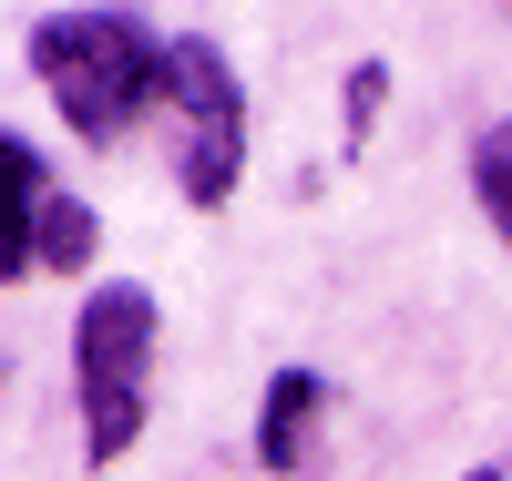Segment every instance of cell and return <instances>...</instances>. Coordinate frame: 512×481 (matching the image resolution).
Instances as JSON below:
<instances>
[{
    "mask_svg": "<svg viewBox=\"0 0 512 481\" xmlns=\"http://www.w3.org/2000/svg\"><path fill=\"white\" fill-rule=\"evenodd\" d=\"M246 174V93L205 31L175 41V185L185 205H226Z\"/></svg>",
    "mask_w": 512,
    "mask_h": 481,
    "instance_id": "3957f363",
    "label": "cell"
},
{
    "mask_svg": "<svg viewBox=\"0 0 512 481\" xmlns=\"http://www.w3.org/2000/svg\"><path fill=\"white\" fill-rule=\"evenodd\" d=\"M318 410H328V379L318 369H277L267 379V410H256V461H267V471H308Z\"/></svg>",
    "mask_w": 512,
    "mask_h": 481,
    "instance_id": "5b68a950",
    "label": "cell"
},
{
    "mask_svg": "<svg viewBox=\"0 0 512 481\" xmlns=\"http://www.w3.org/2000/svg\"><path fill=\"white\" fill-rule=\"evenodd\" d=\"M41 267H93V215H82L72 195L41 205Z\"/></svg>",
    "mask_w": 512,
    "mask_h": 481,
    "instance_id": "52a82bcc",
    "label": "cell"
},
{
    "mask_svg": "<svg viewBox=\"0 0 512 481\" xmlns=\"http://www.w3.org/2000/svg\"><path fill=\"white\" fill-rule=\"evenodd\" d=\"M461 481H502V471H461Z\"/></svg>",
    "mask_w": 512,
    "mask_h": 481,
    "instance_id": "9c48e42d",
    "label": "cell"
},
{
    "mask_svg": "<svg viewBox=\"0 0 512 481\" xmlns=\"http://www.w3.org/2000/svg\"><path fill=\"white\" fill-rule=\"evenodd\" d=\"M472 195H482V215H492V236H512V113L472 144Z\"/></svg>",
    "mask_w": 512,
    "mask_h": 481,
    "instance_id": "8992f818",
    "label": "cell"
},
{
    "mask_svg": "<svg viewBox=\"0 0 512 481\" xmlns=\"http://www.w3.org/2000/svg\"><path fill=\"white\" fill-rule=\"evenodd\" d=\"M41 205H52V185H41V154L21 134H0V287H21L41 267Z\"/></svg>",
    "mask_w": 512,
    "mask_h": 481,
    "instance_id": "277c9868",
    "label": "cell"
},
{
    "mask_svg": "<svg viewBox=\"0 0 512 481\" xmlns=\"http://www.w3.org/2000/svg\"><path fill=\"white\" fill-rule=\"evenodd\" d=\"M379 103H390V62H359V82H349V103H338V134H349V154L369 144V123H379Z\"/></svg>",
    "mask_w": 512,
    "mask_h": 481,
    "instance_id": "ba28073f",
    "label": "cell"
},
{
    "mask_svg": "<svg viewBox=\"0 0 512 481\" xmlns=\"http://www.w3.org/2000/svg\"><path fill=\"white\" fill-rule=\"evenodd\" d=\"M144 379H154V287L113 277L72 318V389H82V451L123 461L144 441Z\"/></svg>",
    "mask_w": 512,
    "mask_h": 481,
    "instance_id": "7a4b0ae2",
    "label": "cell"
},
{
    "mask_svg": "<svg viewBox=\"0 0 512 481\" xmlns=\"http://www.w3.org/2000/svg\"><path fill=\"white\" fill-rule=\"evenodd\" d=\"M31 72H41L52 113L93 154L134 134L154 93H175V52H154V31L134 11H52V21H31Z\"/></svg>",
    "mask_w": 512,
    "mask_h": 481,
    "instance_id": "6da1fadb",
    "label": "cell"
}]
</instances>
